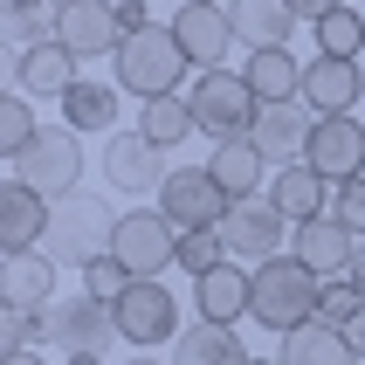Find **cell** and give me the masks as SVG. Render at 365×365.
<instances>
[{"label": "cell", "mask_w": 365, "mask_h": 365, "mask_svg": "<svg viewBox=\"0 0 365 365\" xmlns=\"http://www.w3.org/2000/svg\"><path fill=\"white\" fill-rule=\"evenodd\" d=\"M289 7H297V21H324L331 7H345V0H289Z\"/></svg>", "instance_id": "cell-38"}, {"label": "cell", "mask_w": 365, "mask_h": 365, "mask_svg": "<svg viewBox=\"0 0 365 365\" xmlns=\"http://www.w3.org/2000/svg\"><path fill=\"white\" fill-rule=\"evenodd\" d=\"M62 365H103V359H62Z\"/></svg>", "instance_id": "cell-43"}, {"label": "cell", "mask_w": 365, "mask_h": 365, "mask_svg": "<svg viewBox=\"0 0 365 365\" xmlns=\"http://www.w3.org/2000/svg\"><path fill=\"white\" fill-rule=\"evenodd\" d=\"M345 338H351V351H359V359H365V304H359V317H351V324H345Z\"/></svg>", "instance_id": "cell-40"}, {"label": "cell", "mask_w": 365, "mask_h": 365, "mask_svg": "<svg viewBox=\"0 0 365 365\" xmlns=\"http://www.w3.org/2000/svg\"><path fill=\"white\" fill-rule=\"evenodd\" d=\"M118 83L103 76H76L69 90H62V118H69V131H118Z\"/></svg>", "instance_id": "cell-25"}, {"label": "cell", "mask_w": 365, "mask_h": 365, "mask_svg": "<svg viewBox=\"0 0 365 365\" xmlns=\"http://www.w3.org/2000/svg\"><path fill=\"white\" fill-rule=\"evenodd\" d=\"M69 0H7V48H28V41L56 35V21Z\"/></svg>", "instance_id": "cell-30"}, {"label": "cell", "mask_w": 365, "mask_h": 365, "mask_svg": "<svg viewBox=\"0 0 365 365\" xmlns=\"http://www.w3.org/2000/svg\"><path fill=\"white\" fill-rule=\"evenodd\" d=\"M48 214H56V200L7 173V180H0V255H7V248H35L41 235H48Z\"/></svg>", "instance_id": "cell-18"}, {"label": "cell", "mask_w": 365, "mask_h": 365, "mask_svg": "<svg viewBox=\"0 0 365 365\" xmlns=\"http://www.w3.org/2000/svg\"><path fill=\"white\" fill-rule=\"evenodd\" d=\"M310 35H317V56H345V62L365 56V21L351 7H331L324 21H310Z\"/></svg>", "instance_id": "cell-31"}, {"label": "cell", "mask_w": 365, "mask_h": 365, "mask_svg": "<svg viewBox=\"0 0 365 365\" xmlns=\"http://www.w3.org/2000/svg\"><path fill=\"white\" fill-rule=\"evenodd\" d=\"M317 289H324V276L304 269L283 248V255H269V262L248 269V317L262 331H276V338H289V331H304L317 317Z\"/></svg>", "instance_id": "cell-1"}, {"label": "cell", "mask_w": 365, "mask_h": 365, "mask_svg": "<svg viewBox=\"0 0 365 365\" xmlns=\"http://www.w3.org/2000/svg\"><path fill=\"white\" fill-rule=\"evenodd\" d=\"M41 338L69 359H97L110 338H118V310L97 304V297H56V304L41 310Z\"/></svg>", "instance_id": "cell-5"}, {"label": "cell", "mask_w": 365, "mask_h": 365, "mask_svg": "<svg viewBox=\"0 0 365 365\" xmlns=\"http://www.w3.org/2000/svg\"><path fill=\"white\" fill-rule=\"evenodd\" d=\"M0 304L48 310L56 304V262H48L41 248H7V255H0Z\"/></svg>", "instance_id": "cell-20"}, {"label": "cell", "mask_w": 365, "mask_h": 365, "mask_svg": "<svg viewBox=\"0 0 365 365\" xmlns=\"http://www.w3.org/2000/svg\"><path fill=\"white\" fill-rule=\"evenodd\" d=\"M283 214H276V200H269V193H255V200H235L227 207V221H221V242H227V255H235V262H269V255H283Z\"/></svg>", "instance_id": "cell-11"}, {"label": "cell", "mask_w": 365, "mask_h": 365, "mask_svg": "<svg viewBox=\"0 0 365 365\" xmlns=\"http://www.w3.org/2000/svg\"><path fill=\"white\" fill-rule=\"evenodd\" d=\"M221 262H235V255H227V242H221V227L180 235V269H186V276H207V269H221Z\"/></svg>", "instance_id": "cell-33"}, {"label": "cell", "mask_w": 365, "mask_h": 365, "mask_svg": "<svg viewBox=\"0 0 365 365\" xmlns=\"http://www.w3.org/2000/svg\"><path fill=\"white\" fill-rule=\"evenodd\" d=\"M165 365H248V351H242V338H235V324L193 317V324L173 338V359Z\"/></svg>", "instance_id": "cell-23"}, {"label": "cell", "mask_w": 365, "mask_h": 365, "mask_svg": "<svg viewBox=\"0 0 365 365\" xmlns=\"http://www.w3.org/2000/svg\"><path fill=\"white\" fill-rule=\"evenodd\" d=\"M131 365H159V359H131Z\"/></svg>", "instance_id": "cell-45"}, {"label": "cell", "mask_w": 365, "mask_h": 365, "mask_svg": "<svg viewBox=\"0 0 365 365\" xmlns=\"http://www.w3.org/2000/svg\"><path fill=\"white\" fill-rule=\"evenodd\" d=\"M186 103H193V118H200V131L214 145H221V138H248L255 118H262V97H255L248 69H200Z\"/></svg>", "instance_id": "cell-4"}, {"label": "cell", "mask_w": 365, "mask_h": 365, "mask_svg": "<svg viewBox=\"0 0 365 365\" xmlns=\"http://www.w3.org/2000/svg\"><path fill=\"white\" fill-rule=\"evenodd\" d=\"M110 255H118L131 276H165V269L180 262V227L165 221L159 207H131V214H118Z\"/></svg>", "instance_id": "cell-8"}, {"label": "cell", "mask_w": 365, "mask_h": 365, "mask_svg": "<svg viewBox=\"0 0 365 365\" xmlns=\"http://www.w3.org/2000/svg\"><path fill=\"white\" fill-rule=\"evenodd\" d=\"M359 242H365V235H351L338 214H317V221H304L297 235H289V255H297L304 269H317V276L331 283V276H351V262H359Z\"/></svg>", "instance_id": "cell-15"}, {"label": "cell", "mask_w": 365, "mask_h": 365, "mask_svg": "<svg viewBox=\"0 0 365 365\" xmlns=\"http://www.w3.org/2000/svg\"><path fill=\"white\" fill-rule=\"evenodd\" d=\"M193 317H207V324L248 317V269L221 262V269H207V276H193Z\"/></svg>", "instance_id": "cell-22"}, {"label": "cell", "mask_w": 365, "mask_h": 365, "mask_svg": "<svg viewBox=\"0 0 365 365\" xmlns=\"http://www.w3.org/2000/svg\"><path fill=\"white\" fill-rule=\"evenodd\" d=\"M304 165H317L331 186L359 180V173H365V124L351 118V110L317 118V131H310V145H304Z\"/></svg>", "instance_id": "cell-12"}, {"label": "cell", "mask_w": 365, "mask_h": 365, "mask_svg": "<svg viewBox=\"0 0 365 365\" xmlns=\"http://www.w3.org/2000/svg\"><path fill=\"white\" fill-rule=\"evenodd\" d=\"M173 35H180L193 69H227V48L242 41V28H235V14H227L221 0H186L180 14H173Z\"/></svg>", "instance_id": "cell-10"}, {"label": "cell", "mask_w": 365, "mask_h": 365, "mask_svg": "<svg viewBox=\"0 0 365 365\" xmlns=\"http://www.w3.org/2000/svg\"><path fill=\"white\" fill-rule=\"evenodd\" d=\"M227 207H235V193H227V186L214 180L207 165H180V173H173V180L159 186V214H165L173 227H180V235L221 227V221H227Z\"/></svg>", "instance_id": "cell-6"}, {"label": "cell", "mask_w": 365, "mask_h": 365, "mask_svg": "<svg viewBox=\"0 0 365 365\" xmlns=\"http://www.w3.org/2000/svg\"><path fill=\"white\" fill-rule=\"evenodd\" d=\"M118 90H131V97H180V76H186V48L180 35H173V21H145V28H131V35L118 41Z\"/></svg>", "instance_id": "cell-2"}, {"label": "cell", "mask_w": 365, "mask_h": 365, "mask_svg": "<svg viewBox=\"0 0 365 365\" xmlns=\"http://www.w3.org/2000/svg\"><path fill=\"white\" fill-rule=\"evenodd\" d=\"M118 14H124V35H131V28H145V21H152V14H145V0H118Z\"/></svg>", "instance_id": "cell-39"}, {"label": "cell", "mask_w": 365, "mask_h": 365, "mask_svg": "<svg viewBox=\"0 0 365 365\" xmlns=\"http://www.w3.org/2000/svg\"><path fill=\"white\" fill-rule=\"evenodd\" d=\"M0 365H41L35 351H0Z\"/></svg>", "instance_id": "cell-41"}, {"label": "cell", "mask_w": 365, "mask_h": 365, "mask_svg": "<svg viewBox=\"0 0 365 365\" xmlns=\"http://www.w3.org/2000/svg\"><path fill=\"white\" fill-rule=\"evenodd\" d=\"M138 131L159 145V152H173L180 138L200 131V118H193V103H186V97H145L138 103Z\"/></svg>", "instance_id": "cell-29"}, {"label": "cell", "mask_w": 365, "mask_h": 365, "mask_svg": "<svg viewBox=\"0 0 365 365\" xmlns=\"http://www.w3.org/2000/svg\"><path fill=\"white\" fill-rule=\"evenodd\" d=\"M35 131H41V124L28 118V103H21V90H7V97H0V152H7V165H14L21 152L35 145Z\"/></svg>", "instance_id": "cell-32"}, {"label": "cell", "mask_w": 365, "mask_h": 365, "mask_svg": "<svg viewBox=\"0 0 365 365\" xmlns=\"http://www.w3.org/2000/svg\"><path fill=\"white\" fill-rule=\"evenodd\" d=\"M28 338H41V310L0 304V351H28Z\"/></svg>", "instance_id": "cell-36"}, {"label": "cell", "mask_w": 365, "mask_h": 365, "mask_svg": "<svg viewBox=\"0 0 365 365\" xmlns=\"http://www.w3.org/2000/svg\"><path fill=\"white\" fill-rule=\"evenodd\" d=\"M227 14H235L248 48H283L289 28H297V7L289 0H227Z\"/></svg>", "instance_id": "cell-26"}, {"label": "cell", "mask_w": 365, "mask_h": 365, "mask_svg": "<svg viewBox=\"0 0 365 365\" xmlns=\"http://www.w3.org/2000/svg\"><path fill=\"white\" fill-rule=\"evenodd\" d=\"M7 76H14V90H28V97H62V90L76 83V56L48 35V41H28V48H7Z\"/></svg>", "instance_id": "cell-16"}, {"label": "cell", "mask_w": 365, "mask_h": 365, "mask_svg": "<svg viewBox=\"0 0 365 365\" xmlns=\"http://www.w3.org/2000/svg\"><path fill=\"white\" fill-rule=\"evenodd\" d=\"M331 193H338V186L324 180V173H317V165H276V180H269V200H276V214H283L289 227H304V221H317V214H331Z\"/></svg>", "instance_id": "cell-21"}, {"label": "cell", "mask_w": 365, "mask_h": 365, "mask_svg": "<svg viewBox=\"0 0 365 365\" xmlns=\"http://www.w3.org/2000/svg\"><path fill=\"white\" fill-rule=\"evenodd\" d=\"M359 97H365L359 62H345V56H310V62H304V103L317 110V118L359 110Z\"/></svg>", "instance_id": "cell-19"}, {"label": "cell", "mask_w": 365, "mask_h": 365, "mask_svg": "<svg viewBox=\"0 0 365 365\" xmlns=\"http://www.w3.org/2000/svg\"><path fill=\"white\" fill-rule=\"evenodd\" d=\"M138 283V276H131V269L118 262V255H97V262L83 269V297H97V304H118L124 289Z\"/></svg>", "instance_id": "cell-34"}, {"label": "cell", "mask_w": 365, "mask_h": 365, "mask_svg": "<svg viewBox=\"0 0 365 365\" xmlns=\"http://www.w3.org/2000/svg\"><path fill=\"white\" fill-rule=\"evenodd\" d=\"M110 242H118V214L103 200H90V193H69V200H56V214H48L41 255L56 269H90L97 255H110Z\"/></svg>", "instance_id": "cell-3"}, {"label": "cell", "mask_w": 365, "mask_h": 365, "mask_svg": "<svg viewBox=\"0 0 365 365\" xmlns=\"http://www.w3.org/2000/svg\"><path fill=\"white\" fill-rule=\"evenodd\" d=\"M248 83L262 103H297L304 97V62L289 48H248Z\"/></svg>", "instance_id": "cell-28"}, {"label": "cell", "mask_w": 365, "mask_h": 365, "mask_svg": "<svg viewBox=\"0 0 365 365\" xmlns=\"http://www.w3.org/2000/svg\"><path fill=\"white\" fill-rule=\"evenodd\" d=\"M221 7H227V0H221Z\"/></svg>", "instance_id": "cell-46"}, {"label": "cell", "mask_w": 365, "mask_h": 365, "mask_svg": "<svg viewBox=\"0 0 365 365\" xmlns=\"http://www.w3.org/2000/svg\"><path fill=\"white\" fill-rule=\"evenodd\" d=\"M110 310H118V338H124V345H138V351L180 338V297H173L159 276H138Z\"/></svg>", "instance_id": "cell-7"}, {"label": "cell", "mask_w": 365, "mask_h": 365, "mask_svg": "<svg viewBox=\"0 0 365 365\" xmlns=\"http://www.w3.org/2000/svg\"><path fill=\"white\" fill-rule=\"evenodd\" d=\"M351 283H359V297H365V242H359V262H351Z\"/></svg>", "instance_id": "cell-42"}, {"label": "cell", "mask_w": 365, "mask_h": 365, "mask_svg": "<svg viewBox=\"0 0 365 365\" xmlns=\"http://www.w3.org/2000/svg\"><path fill=\"white\" fill-rule=\"evenodd\" d=\"M359 304H365L359 283H351V276H331V283L317 289V324H338V331H345L351 317H359Z\"/></svg>", "instance_id": "cell-35"}, {"label": "cell", "mask_w": 365, "mask_h": 365, "mask_svg": "<svg viewBox=\"0 0 365 365\" xmlns=\"http://www.w3.org/2000/svg\"><path fill=\"white\" fill-rule=\"evenodd\" d=\"M276 359H283V365H359V351H351V338L338 324H317V317H310L304 331H289V338H283Z\"/></svg>", "instance_id": "cell-27"}, {"label": "cell", "mask_w": 365, "mask_h": 365, "mask_svg": "<svg viewBox=\"0 0 365 365\" xmlns=\"http://www.w3.org/2000/svg\"><path fill=\"white\" fill-rule=\"evenodd\" d=\"M310 131H317V110L297 97V103H262V118H255L248 138L262 145L269 165H297V159H304V145H310Z\"/></svg>", "instance_id": "cell-17"}, {"label": "cell", "mask_w": 365, "mask_h": 365, "mask_svg": "<svg viewBox=\"0 0 365 365\" xmlns=\"http://www.w3.org/2000/svg\"><path fill=\"white\" fill-rule=\"evenodd\" d=\"M207 173L235 193V200H255V186H269V159L255 138H221L214 145V159H207Z\"/></svg>", "instance_id": "cell-24"}, {"label": "cell", "mask_w": 365, "mask_h": 365, "mask_svg": "<svg viewBox=\"0 0 365 365\" xmlns=\"http://www.w3.org/2000/svg\"><path fill=\"white\" fill-rule=\"evenodd\" d=\"M248 365H283V359H248Z\"/></svg>", "instance_id": "cell-44"}, {"label": "cell", "mask_w": 365, "mask_h": 365, "mask_svg": "<svg viewBox=\"0 0 365 365\" xmlns=\"http://www.w3.org/2000/svg\"><path fill=\"white\" fill-rule=\"evenodd\" d=\"M14 180H28L48 200H69L83 193V138L76 131H35V145L14 159Z\"/></svg>", "instance_id": "cell-9"}, {"label": "cell", "mask_w": 365, "mask_h": 365, "mask_svg": "<svg viewBox=\"0 0 365 365\" xmlns=\"http://www.w3.org/2000/svg\"><path fill=\"white\" fill-rule=\"evenodd\" d=\"M56 41L69 48V56H118V41H124V14H118V0H69L56 21Z\"/></svg>", "instance_id": "cell-14"}, {"label": "cell", "mask_w": 365, "mask_h": 365, "mask_svg": "<svg viewBox=\"0 0 365 365\" xmlns=\"http://www.w3.org/2000/svg\"><path fill=\"white\" fill-rule=\"evenodd\" d=\"M103 180L138 200V193H159L173 173H165V152L145 131H110V145H103Z\"/></svg>", "instance_id": "cell-13"}, {"label": "cell", "mask_w": 365, "mask_h": 365, "mask_svg": "<svg viewBox=\"0 0 365 365\" xmlns=\"http://www.w3.org/2000/svg\"><path fill=\"white\" fill-rule=\"evenodd\" d=\"M331 214H338L351 235H365V173H359V180H345L338 193H331Z\"/></svg>", "instance_id": "cell-37"}]
</instances>
